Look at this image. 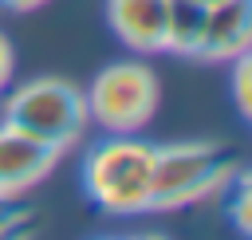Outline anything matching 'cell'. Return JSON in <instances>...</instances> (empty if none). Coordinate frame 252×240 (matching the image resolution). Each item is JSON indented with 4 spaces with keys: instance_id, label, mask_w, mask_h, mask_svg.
Segmentation results:
<instances>
[{
    "instance_id": "cell-1",
    "label": "cell",
    "mask_w": 252,
    "mask_h": 240,
    "mask_svg": "<svg viewBox=\"0 0 252 240\" xmlns=\"http://www.w3.org/2000/svg\"><path fill=\"white\" fill-rule=\"evenodd\" d=\"M240 157L220 142H169L154 146V189L150 209H181L197 205L213 193H224L236 173Z\"/></svg>"
},
{
    "instance_id": "cell-2",
    "label": "cell",
    "mask_w": 252,
    "mask_h": 240,
    "mask_svg": "<svg viewBox=\"0 0 252 240\" xmlns=\"http://www.w3.org/2000/svg\"><path fill=\"white\" fill-rule=\"evenodd\" d=\"M83 189L87 197L110 212H150V189H154V146L138 142L134 134H114L102 146H94L83 161Z\"/></svg>"
},
{
    "instance_id": "cell-3",
    "label": "cell",
    "mask_w": 252,
    "mask_h": 240,
    "mask_svg": "<svg viewBox=\"0 0 252 240\" xmlns=\"http://www.w3.org/2000/svg\"><path fill=\"white\" fill-rule=\"evenodd\" d=\"M0 122H8V126H16V130H24L63 153V150L79 146L91 126L87 90H79L67 79H55V75L32 79L4 98Z\"/></svg>"
},
{
    "instance_id": "cell-4",
    "label": "cell",
    "mask_w": 252,
    "mask_h": 240,
    "mask_svg": "<svg viewBox=\"0 0 252 240\" xmlns=\"http://www.w3.org/2000/svg\"><path fill=\"white\" fill-rule=\"evenodd\" d=\"M158 98H161L158 75L146 63L126 59V63H110L94 75V83L87 90V110L110 134H138L154 118Z\"/></svg>"
},
{
    "instance_id": "cell-5",
    "label": "cell",
    "mask_w": 252,
    "mask_h": 240,
    "mask_svg": "<svg viewBox=\"0 0 252 240\" xmlns=\"http://www.w3.org/2000/svg\"><path fill=\"white\" fill-rule=\"evenodd\" d=\"M59 161V150L0 122V193H20L32 189L35 181H43Z\"/></svg>"
},
{
    "instance_id": "cell-6",
    "label": "cell",
    "mask_w": 252,
    "mask_h": 240,
    "mask_svg": "<svg viewBox=\"0 0 252 240\" xmlns=\"http://www.w3.org/2000/svg\"><path fill=\"white\" fill-rule=\"evenodd\" d=\"M252 47V0H213L193 59H236Z\"/></svg>"
},
{
    "instance_id": "cell-7",
    "label": "cell",
    "mask_w": 252,
    "mask_h": 240,
    "mask_svg": "<svg viewBox=\"0 0 252 240\" xmlns=\"http://www.w3.org/2000/svg\"><path fill=\"white\" fill-rule=\"evenodd\" d=\"M165 8L169 0H106V20L126 47L165 51Z\"/></svg>"
},
{
    "instance_id": "cell-8",
    "label": "cell",
    "mask_w": 252,
    "mask_h": 240,
    "mask_svg": "<svg viewBox=\"0 0 252 240\" xmlns=\"http://www.w3.org/2000/svg\"><path fill=\"white\" fill-rule=\"evenodd\" d=\"M209 4L201 0H169L165 8V51L173 55H197L201 31H205Z\"/></svg>"
},
{
    "instance_id": "cell-9",
    "label": "cell",
    "mask_w": 252,
    "mask_h": 240,
    "mask_svg": "<svg viewBox=\"0 0 252 240\" xmlns=\"http://www.w3.org/2000/svg\"><path fill=\"white\" fill-rule=\"evenodd\" d=\"M252 63H248V51L236 55V71H232V94H236V110L240 118H252Z\"/></svg>"
},
{
    "instance_id": "cell-10",
    "label": "cell",
    "mask_w": 252,
    "mask_h": 240,
    "mask_svg": "<svg viewBox=\"0 0 252 240\" xmlns=\"http://www.w3.org/2000/svg\"><path fill=\"white\" fill-rule=\"evenodd\" d=\"M24 220H32V209H28V205H20L12 193H0V236L16 232Z\"/></svg>"
},
{
    "instance_id": "cell-11",
    "label": "cell",
    "mask_w": 252,
    "mask_h": 240,
    "mask_svg": "<svg viewBox=\"0 0 252 240\" xmlns=\"http://www.w3.org/2000/svg\"><path fill=\"white\" fill-rule=\"evenodd\" d=\"M12 79V43L0 35V87Z\"/></svg>"
},
{
    "instance_id": "cell-12",
    "label": "cell",
    "mask_w": 252,
    "mask_h": 240,
    "mask_svg": "<svg viewBox=\"0 0 252 240\" xmlns=\"http://www.w3.org/2000/svg\"><path fill=\"white\" fill-rule=\"evenodd\" d=\"M39 4H47V0H0V8H8V12H32Z\"/></svg>"
},
{
    "instance_id": "cell-13",
    "label": "cell",
    "mask_w": 252,
    "mask_h": 240,
    "mask_svg": "<svg viewBox=\"0 0 252 240\" xmlns=\"http://www.w3.org/2000/svg\"><path fill=\"white\" fill-rule=\"evenodd\" d=\"M201 4H213V0H201Z\"/></svg>"
}]
</instances>
